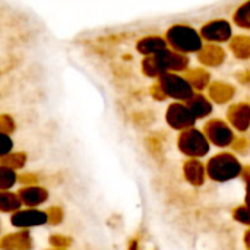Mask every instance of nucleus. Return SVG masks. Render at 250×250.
Returning <instances> with one entry per match:
<instances>
[{
  "label": "nucleus",
  "instance_id": "1",
  "mask_svg": "<svg viewBox=\"0 0 250 250\" xmlns=\"http://www.w3.org/2000/svg\"><path fill=\"white\" fill-rule=\"evenodd\" d=\"M170 38L173 44H176L182 50L190 51V50H196L198 45L201 47V41H198L195 32L189 28H183V26L173 28V31H170Z\"/></svg>",
  "mask_w": 250,
  "mask_h": 250
}]
</instances>
